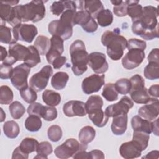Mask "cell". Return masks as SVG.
<instances>
[{
    "label": "cell",
    "instance_id": "10",
    "mask_svg": "<svg viewBox=\"0 0 159 159\" xmlns=\"http://www.w3.org/2000/svg\"><path fill=\"white\" fill-rule=\"evenodd\" d=\"M134 106V102L127 96H123L120 100L114 104L108 106L105 110V114L109 117L118 115L127 114L129 110Z\"/></svg>",
    "mask_w": 159,
    "mask_h": 159
},
{
    "label": "cell",
    "instance_id": "31",
    "mask_svg": "<svg viewBox=\"0 0 159 159\" xmlns=\"http://www.w3.org/2000/svg\"><path fill=\"white\" fill-rule=\"evenodd\" d=\"M3 131L5 135L10 139L16 138L20 132L18 124L14 120H8L3 125Z\"/></svg>",
    "mask_w": 159,
    "mask_h": 159
},
{
    "label": "cell",
    "instance_id": "20",
    "mask_svg": "<svg viewBox=\"0 0 159 159\" xmlns=\"http://www.w3.org/2000/svg\"><path fill=\"white\" fill-rule=\"evenodd\" d=\"M30 50L27 47L19 43L11 44L9 47V55L17 61H24L28 57Z\"/></svg>",
    "mask_w": 159,
    "mask_h": 159
},
{
    "label": "cell",
    "instance_id": "23",
    "mask_svg": "<svg viewBox=\"0 0 159 159\" xmlns=\"http://www.w3.org/2000/svg\"><path fill=\"white\" fill-rule=\"evenodd\" d=\"M88 114L89 119L96 126L98 127H102L105 126L108 122L109 117L106 116L102 108L93 110Z\"/></svg>",
    "mask_w": 159,
    "mask_h": 159
},
{
    "label": "cell",
    "instance_id": "39",
    "mask_svg": "<svg viewBox=\"0 0 159 159\" xmlns=\"http://www.w3.org/2000/svg\"><path fill=\"white\" fill-rule=\"evenodd\" d=\"M102 96L107 101L112 102L118 99V93L116 91L114 84L112 83H107L104 85L102 92Z\"/></svg>",
    "mask_w": 159,
    "mask_h": 159
},
{
    "label": "cell",
    "instance_id": "21",
    "mask_svg": "<svg viewBox=\"0 0 159 159\" xmlns=\"http://www.w3.org/2000/svg\"><path fill=\"white\" fill-rule=\"evenodd\" d=\"M131 125L134 131H141L148 134L152 132V122L143 119L139 115L135 116L132 118Z\"/></svg>",
    "mask_w": 159,
    "mask_h": 159
},
{
    "label": "cell",
    "instance_id": "64",
    "mask_svg": "<svg viewBox=\"0 0 159 159\" xmlns=\"http://www.w3.org/2000/svg\"><path fill=\"white\" fill-rule=\"evenodd\" d=\"M4 2L11 6L16 5L17 3H19V1H4Z\"/></svg>",
    "mask_w": 159,
    "mask_h": 159
},
{
    "label": "cell",
    "instance_id": "57",
    "mask_svg": "<svg viewBox=\"0 0 159 159\" xmlns=\"http://www.w3.org/2000/svg\"><path fill=\"white\" fill-rule=\"evenodd\" d=\"M89 158L91 159H96V158H104V154L103 152L99 150H93L88 152Z\"/></svg>",
    "mask_w": 159,
    "mask_h": 159
},
{
    "label": "cell",
    "instance_id": "40",
    "mask_svg": "<svg viewBox=\"0 0 159 159\" xmlns=\"http://www.w3.org/2000/svg\"><path fill=\"white\" fill-rule=\"evenodd\" d=\"M103 103L104 102L102 99L101 98V96L98 95L90 96L85 103L87 113L93 110L102 108Z\"/></svg>",
    "mask_w": 159,
    "mask_h": 159
},
{
    "label": "cell",
    "instance_id": "33",
    "mask_svg": "<svg viewBox=\"0 0 159 159\" xmlns=\"http://www.w3.org/2000/svg\"><path fill=\"white\" fill-rule=\"evenodd\" d=\"M150 134L141 131H134L132 140H134L142 151L145 150L148 145Z\"/></svg>",
    "mask_w": 159,
    "mask_h": 159
},
{
    "label": "cell",
    "instance_id": "18",
    "mask_svg": "<svg viewBox=\"0 0 159 159\" xmlns=\"http://www.w3.org/2000/svg\"><path fill=\"white\" fill-rule=\"evenodd\" d=\"M141 152L139 146L134 140L123 143L119 148L121 157L125 159L139 158L141 155Z\"/></svg>",
    "mask_w": 159,
    "mask_h": 159
},
{
    "label": "cell",
    "instance_id": "9",
    "mask_svg": "<svg viewBox=\"0 0 159 159\" xmlns=\"http://www.w3.org/2000/svg\"><path fill=\"white\" fill-rule=\"evenodd\" d=\"M30 72V68L25 63L14 68L12 76L10 78L13 86L19 91L27 86V78Z\"/></svg>",
    "mask_w": 159,
    "mask_h": 159
},
{
    "label": "cell",
    "instance_id": "35",
    "mask_svg": "<svg viewBox=\"0 0 159 159\" xmlns=\"http://www.w3.org/2000/svg\"><path fill=\"white\" fill-rule=\"evenodd\" d=\"M28 48L30 50V53L24 61L30 68H32L41 62L40 53L37 48L33 45H29L28 46Z\"/></svg>",
    "mask_w": 159,
    "mask_h": 159
},
{
    "label": "cell",
    "instance_id": "62",
    "mask_svg": "<svg viewBox=\"0 0 159 159\" xmlns=\"http://www.w3.org/2000/svg\"><path fill=\"white\" fill-rule=\"evenodd\" d=\"M7 52L6 51V48H4L2 46H1V61H3L6 58V57L7 56Z\"/></svg>",
    "mask_w": 159,
    "mask_h": 159
},
{
    "label": "cell",
    "instance_id": "17",
    "mask_svg": "<svg viewBox=\"0 0 159 159\" xmlns=\"http://www.w3.org/2000/svg\"><path fill=\"white\" fill-rule=\"evenodd\" d=\"M0 18L1 21L7 22L13 27L21 24L16 17L14 7L6 3L4 1L0 2Z\"/></svg>",
    "mask_w": 159,
    "mask_h": 159
},
{
    "label": "cell",
    "instance_id": "53",
    "mask_svg": "<svg viewBox=\"0 0 159 159\" xmlns=\"http://www.w3.org/2000/svg\"><path fill=\"white\" fill-rule=\"evenodd\" d=\"M98 27V25L96 23V22L95 21L94 19L92 18L90 21L84 26L82 27V28L83 29V30L88 33H93L94 32L97 30Z\"/></svg>",
    "mask_w": 159,
    "mask_h": 159
},
{
    "label": "cell",
    "instance_id": "45",
    "mask_svg": "<svg viewBox=\"0 0 159 159\" xmlns=\"http://www.w3.org/2000/svg\"><path fill=\"white\" fill-rule=\"evenodd\" d=\"M93 17L85 10L81 9L76 11L74 17V24L80 25L81 27L86 25Z\"/></svg>",
    "mask_w": 159,
    "mask_h": 159
},
{
    "label": "cell",
    "instance_id": "50",
    "mask_svg": "<svg viewBox=\"0 0 159 159\" xmlns=\"http://www.w3.org/2000/svg\"><path fill=\"white\" fill-rule=\"evenodd\" d=\"M131 84L130 91L145 87V80L138 74L134 75L129 80Z\"/></svg>",
    "mask_w": 159,
    "mask_h": 159
},
{
    "label": "cell",
    "instance_id": "22",
    "mask_svg": "<svg viewBox=\"0 0 159 159\" xmlns=\"http://www.w3.org/2000/svg\"><path fill=\"white\" fill-rule=\"evenodd\" d=\"M68 9H77L76 1H55L50 6V11L53 15L59 16Z\"/></svg>",
    "mask_w": 159,
    "mask_h": 159
},
{
    "label": "cell",
    "instance_id": "6",
    "mask_svg": "<svg viewBox=\"0 0 159 159\" xmlns=\"http://www.w3.org/2000/svg\"><path fill=\"white\" fill-rule=\"evenodd\" d=\"M88 145L80 143L75 139L70 138L67 139L61 145H58L55 149V156L61 159H66L73 156L77 152L81 150H86Z\"/></svg>",
    "mask_w": 159,
    "mask_h": 159
},
{
    "label": "cell",
    "instance_id": "46",
    "mask_svg": "<svg viewBox=\"0 0 159 159\" xmlns=\"http://www.w3.org/2000/svg\"><path fill=\"white\" fill-rule=\"evenodd\" d=\"M114 86L118 93L120 94H127L130 93L131 89L130 82L127 78H120L115 83Z\"/></svg>",
    "mask_w": 159,
    "mask_h": 159
},
{
    "label": "cell",
    "instance_id": "32",
    "mask_svg": "<svg viewBox=\"0 0 159 159\" xmlns=\"http://www.w3.org/2000/svg\"><path fill=\"white\" fill-rule=\"evenodd\" d=\"M39 143V142L34 138L25 137L22 140L19 147L23 152L29 155L32 152H36Z\"/></svg>",
    "mask_w": 159,
    "mask_h": 159
},
{
    "label": "cell",
    "instance_id": "13",
    "mask_svg": "<svg viewBox=\"0 0 159 159\" xmlns=\"http://www.w3.org/2000/svg\"><path fill=\"white\" fill-rule=\"evenodd\" d=\"M88 64L92 70L98 74L104 73L109 68L106 55L99 52H94L89 54Z\"/></svg>",
    "mask_w": 159,
    "mask_h": 159
},
{
    "label": "cell",
    "instance_id": "30",
    "mask_svg": "<svg viewBox=\"0 0 159 159\" xmlns=\"http://www.w3.org/2000/svg\"><path fill=\"white\" fill-rule=\"evenodd\" d=\"M40 55H45L48 52L50 47V39L44 35H39L34 42V45Z\"/></svg>",
    "mask_w": 159,
    "mask_h": 159
},
{
    "label": "cell",
    "instance_id": "8",
    "mask_svg": "<svg viewBox=\"0 0 159 159\" xmlns=\"http://www.w3.org/2000/svg\"><path fill=\"white\" fill-rule=\"evenodd\" d=\"M14 39L17 42L20 40L31 43L37 35L38 30L35 25L28 24H19L12 29Z\"/></svg>",
    "mask_w": 159,
    "mask_h": 159
},
{
    "label": "cell",
    "instance_id": "12",
    "mask_svg": "<svg viewBox=\"0 0 159 159\" xmlns=\"http://www.w3.org/2000/svg\"><path fill=\"white\" fill-rule=\"evenodd\" d=\"M104 75L93 74L84 78L81 83L83 93L86 94H91L99 91L104 84Z\"/></svg>",
    "mask_w": 159,
    "mask_h": 159
},
{
    "label": "cell",
    "instance_id": "19",
    "mask_svg": "<svg viewBox=\"0 0 159 159\" xmlns=\"http://www.w3.org/2000/svg\"><path fill=\"white\" fill-rule=\"evenodd\" d=\"M127 114L118 115L113 117L111 127L112 133L116 135H123L127 130Z\"/></svg>",
    "mask_w": 159,
    "mask_h": 159
},
{
    "label": "cell",
    "instance_id": "56",
    "mask_svg": "<svg viewBox=\"0 0 159 159\" xmlns=\"http://www.w3.org/2000/svg\"><path fill=\"white\" fill-rule=\"evenodd\" d=\"M29 158V155L23 152L19 148V147H17L15 148V150L13 151L12 158L16 159V158H24L27 159Z\"/></svg>",
    "mask_w": 159,
    "mask_h": 159
},
{
    "label": "cell",
    "instance_id": "59",
    "mask_svg": "<svg viewBox=\"0 0 159 159\" xmlns=\"http://www.w3.org/2000/svg\"><path fill=\"white\" fill-rule=\"evenodd\" d=\"M73 158H89V153L86 152V150H81L76 153H75L73 156Z\"/></svg>",
    "mask_w": 159,
    "mask_h": 159
},
{
    "label": "cell",
    "instance_id": "15",
    "mask_svg": "<svg viewBox=\"0 0 159 159\" xmlns=\"http://www.w3.org/2000/svg\"><path fill=\"white\" fill-rule=\"evenodd\" d=\"M63 112L67 117H83L87 114L85 103L76 100H71L66 102L63 106Z\"/></svg>",
    "mask_w": 159,
    "mask_h": 159
},
{
    "label": "cell",
    "instance_id": "54",
    "mask_svg": "<svg viewBox=\"0 0 159 159\" xmlns=\"http://www.w3.org/2000/svg\"><path fill=\"white\" fill-rule=\"evenodd\" d=\"M159 50L158 48H153L149 53L147 60L148 62L159 63Z\"/></svg>",
    "mask_w": 159,
    "mask_h": 159
},
{
    "label": "cell",
    "instance_id": "61",
    "mask_svg": "<svg viewBox=\"0 0 159 159\" xmlns=\"http://www.w3.org/2000/svg\"><path fill=\"white\" fill-rule=\"evenodd\" d=\"M158 119H156V120L154 122H152L153 123V129L152 132L155 134L157 136L158 135Z\"/></svg>",
    "mask_w": 159,
    "mask_h": 159
},
{
    "label": "cell",
    "instance_id": "55",
    "mask_svg": "<svg viewBox=\"0 0 159 159\" xmlns=\"http://www.w3.org/2000/svg\"><path fill=\"white\" fill-rule=\"evenodd\" d=\"M66 58L65 56H59L56 58L52 62V65L55 69H60L66 63Z\"/></svg>",
    "mask_w": 159,
    "mask_h": 159
},
{
    "label": "cell",
    "instance_id": "47",
    "mask_svg": "<svg viewBox=\"0 0 159 159\" xmlns=\"http://www.w3.org/2000/svg\"><path fill=\"white\" fill-rule=\"evenodd\" d=\"M47 135L50 140L53 142L59 141L63 135L61 128L58 125H51L47 130Z\"/></svg>",
    "mask_w": 159,
    "mask_h": 159
},
{
    "label": "cell",
    "instance_id": "3",
    "mask_svg": "<svg viewBox=\"0 0 159 159\" xmlns=\"http://www.w3.org/2000/svg\"><path fill=\"white\" fill-rule=\"evenodd\" d=\"M147 47L145 41L132 38L127 41L128 52L122 60L123 67L127 70H132L138 67L143 61L145 54L144 50Z\"/></svg>",
    "mask_w": 159,
    "mask_h": 159
},
{
    "label": "cell",
    "instance_id": "43",
    "mask_svg": "<svg viewBox=\"0 0 159 159\" xmlns=\"http://www.w3.org/2000/svg\"><path fill=\"white\" fill-rule=\"evenodd\" d=\"M20 95L27 103L32 104L37 99V92L30 86H26L20 90Z\"/></svg>",
    "mask_w": 159,
    "mask_h": 159
},
{
    "label": "cell",
    "instance_id": "63",
    "mask_svg": "<svg viewBox=\"0 0 159 159\" xmlns=\"http://www.w3.org/2000/svg\"><path fill=\"white\" fill-rule=\"evenodd\" d=\"M0 109H1V112L0 122H2L4 120L5 118H6V114L4 112V111H3V110H2V108H1Z\"/></svg>",
    "mask_w": 159,
    "mask_h": 159
},
{
    "label": "cell",
    "instance_id": "38",
    "mask_svg": "<svg viewBox=\"0 0 159 159\" xmlns=\"http://www.w3.org/2000/svg\"><path fill=\"white\" fill-rule=\"evenodd\" d=\"M0 42L6 44H12L16 43L14 39L12 29L4 25L0 26Z\"/></svg>",
    "mask_w": 159,
    "mask_h": 159
},
{
    "label": "cell",
    "instance_id": "14",
    "mask_svg": "<svg viewBox=\"0 0 159 159\" xmlns=\"http://www.w3.org/2000/svg\"><path fill=\"white\" fill-rule=\"evenodd\" d=\"M138 114L142 118L150 121L156 119L159 114V101L158 98H151L147 103L140 107Z\"/></svg>",
    "mask_w": 159,
    "mask_h": 159
},
{
    "label": "cell",
    "instance_id": "11",
    "mask_svg": "<svg viewBox=\"0 0 159 159\" xmlns=\"http://www.w3.org/2000/svg\"><path fill=\"white\" fill-rule=\"evenodd\" d=\"M48 30L52 36H58L63 40H66L72 36L73 26L60 19L54 20L48 24Z\"/></svg>",
    "mask_w": 159,
    "mask_h": 159
},
{
    "label": "cell",
    "instance_id": "7",
    "mask_svg": "<svg viewBox=\"0 0 159 159\" xmlns=\"http://www.w3.org/2000/svg\"><path fill=\"white\" fill-rule=\"evenodd\" d=\"M53 75V69L50 65L44 66L40 71L34 74L29 80L30 86L36 92L43 90L47 86L50 77Z\"/></svg>",
    "mask_w": 159,
    "mask_h": 159
},
{
    "label": "cell",
    "instance_id": "25",
    "mask_svg": "<svg viewBox=\"0 0 159 159\" xmlns=\"http://www.w3.org/2000/svg\"><path fill=\"white\" fill-rule=\"evenodd\" d=\"M68 80L69 75L67 73L59 71L52 76L51 79V84L55 89L61 90L66 86Z\"/></svg>",
    "mask_w": 159,
    "mask_h": 159
},
{
    "label": "cell",
    "instance_id": "41",
    "mask_svg": "<svg viewBox=\"0 0 159 159\" xmlns=\"http://www.w3.org/2000/svg\"><path fill=\"white\" fill-rule=\"evenodd\" d=\"M9 109L12 117L14 119H19L24 116L25 112V107L21 102L17 101L12 102L9 106Z\"/></svg>",
    "mask_w": 159,
    "mask_h": 159
},
{
    "label": "cell",
    "instance_id": "16",
    "mask_svg": "<svg viewBox=\"0 0 159 159\" xmlns=\"http://www.w3.org/2000/svg\"><path fill=\"white\" fill-rule=\"evenodd\" d=\"M63 40L58 36H52L50 39V47L46 54V58L49 64L63 53L64 50Z\"/></svg>",
    "mask_w": 159,
    "mask_h": 159
},
{
    "label": "cell",
    "instance_id": "1",
    "mask_svg": "<svg viewBox=\"0 0 159 159\" xmlns=\"http://www.w3.org/2000/svg\"><path fill=\"white\" fill-rule=\"evenodd\" d=\"M158 9L152 6L143 7L140 19L132 22V32L144 40H150L159 37Z\"/></svg>",
    "mask_w": 159,
    "mask_h": 159
},
{
    "label": "cell",
    "instance_id": "36",
    "mask_svg": "<svg viewBox=\"0 0 159 159\" xmlns=\"http://www.w3.org/2000/svg\"><path fill=\"white\" fill-rule=\"evenodd\" d=\"M145 77L150 80H157L159 78V63L148 62L143 71Z\"/></svg>",
    "mask_w": 159,
    "mask_h": 159
},
{
    "label": "cell",
    "instance_id": "58",
    "mask_svg": "<svg viewBox=\"0 0 159 159\" xmlns=\"http://www.w3.org/2000/svg\"><path fill=\"white\" fill-rule=\"evenodd\" d=\"M158 89H159V85L158 84H153L151 86L149 89H148V93L149 95L153 96V98H158Z\"/></svg>",
    "mask_w": 159,
    "mask_h": 159
},
{
    "label": "cell",
    "instance_id": "24",
    "mask_svg": "<svg viewBox=\"0 0 159 159\" xmlns=\"http://www.w3.org/2000/svg\"><path fill=\"white\" fill-rule=\"evenodd\" d=\"M127 3V14L132 19V22L139 20L142 15L143 7L139 1H126Z\"/></svg>",
    "mask_w": 159,
    "mask_h": 159
},
{
    "label": "cell",
    "instance_id": "27",
    "mask_svg": "<svg viewBox=\"0 0 159 159\" xmlns=\"http://www.w3.org/2000/svg\"><path fill=\"white\" fill-rule=\"evenodd\" d=\"M84 8L93 19H96L98 14L104 9V6L101 1H84Z\"/></svg>",
    "mask_w": 159,
    "mask_h": 159
},
{
    "label": "cell",
    "instance_id": "44",
    "mask_svg": "<svg viewBox=\"0 0 159 159\" xmlns=\"http://www.w3.org/2000/svg\"><path fill=\"white\" fill-rule=\"evenodd\" d=\"M111 2L114 5L113 12L116 16L124 17L127 15V3L126 1H111Z\"/></svg>",
    "mask_w": 159,
    "mask_h": 159
},
{
    "label": "cell",
    "instance_id": "34",
    "mask_svg": "<svg viewBox=\"0 0 159 159\" xmlns=\"http://www.w3.org/2000/svg\"><path fill=\"white\" fill-rule=\"evenodd\" d=\"M42 125L40 117L35 115H29L25 121V129L32 132L39 131L42 127Z\"/></svg>",
    "mask_w": 159,
    "mask_h": 159
},
{
    "label": "cell",
    "instance_id": "4",
    "mask_svg": "<svg viewBox=\"0 0 159 159\" xmlns=\"http://www.w3.org/2000/svg\"><path fill=\"white\" fill-rule=\"evenodd\" d=\"M16 15L22 22H37L45 16V7L42 1H32L30 2L14 6Z\"/></svg>",
    "mask_w": 159,
    "mask_h": 159
},
{
    "label": "cell",
    "instance_id": "49",
    "mask_svg": "<svg viewBox=\"0 0 159 159\" xmlns=\"http://www.w3.org/2000/svg\"><path fill=\"white\" fill-rule=\"evenodd\" d=\"M53 152V147L51 143L47 141L42 142L39 143L36 150L37 154L42 155L48 158V155L51 154Z\"/></svg>",
    "mask_w": 159,
    "mask_h": 159
},
{
    "label": "cell",
    "instance_id": "42",
    "mask_svg": "<svg viewBox=\"0 0 159 159\" xmlns=\"http://www.w3.org/2000/svg\"><path fill=\"white\" fill-rule=\"evenodd\" d=\"M14 94L12 89L6 85L0 87V104H9L13 100Z\"/></svg>",
    "mask_w": 159,
    "mask_h": 159
},
{
    "label": "cell",
    "instance_id": "2",
    "mask_svg": "<svg viewBox=\"0 0 159 159\" xmlns=\"http://www.w3.org/2000/svg\"><path fill=\"white\" fill-rule=\"evenodd\" d=\"M120 33V29L116 28L112 31L104 32L101 37L102 44L107 47V54L111 60L114 61H117L122 58L127 45L126 38Z\"/></svg>",
    "mask_w": 159,
    "mask_h": 159
},
{
    "label": "cell",
    "instance_id": "28",
    "mask_svg": "<svg viewBox=\"0 0 159 159\" xmlns=\"http://www.w3.org/2000/svg\"><path fill=\"white\" fill-rule=\"evenodd\" d=\"M42 100L48 106L55 107L60 103L61 96L55 91L46 89L42 93Z\"/></svg>",
    "mask_w": 159,
    "mask_h": 159
},
{
    "label": "cell",
    "instance_id": "29",
    "mask_svg": "<svg viewBox=\"0 0 159 159\" xmlns=\"http://www.w3.org/2000/svg\"><path fill=\"white\" fill-rule=\"evenodd\" d=\"M95 136L96 130L94 129L91 126L86 125L80 130L78 138L81 143L88 145L94 139Z\"/></svg>",
    "mask_w": 159,
    "mask_h": 159
},
{
    "label": "cell",
    "instance_id": "26",
    "mask_svg": "<svg viewBox=\"0 0 159 159\" xmlns=\"http://www.w3.org/2000/svg\"><path fill=\"white\" fill-rule=\"evenodd\" d=\"M131 99L137 104H146L150 99L148 89L145 88H142L130 91Z\"/></svg>",
    "mask_w": 159,
    "mask_h": 159
},
{
    "label": "cell",
    "instance_id": "48",
    "mask_svg": "<svg viewBox=\"0 0 159 159\" xmlns=\"http://www.w3.org/2000/svg\"><path fill=\"white\" fill-rule=\"evenodd\" d=\"M45 106L39 102H33L28 106L27 111L29 115H35L40 117H42Z\"/></svg>",
    "mask_w": 159,
    "mask_h": 159
},
{
    "label": "cell",
    "instance_id": "5",
    "mask_svg": "<svg viewBox=\"0 0 159 159\" xmlns=\"http://www.w3.org/2000/svg\"><path fill=\"white\" fill-rule=\"evenodd\" d=\"M70 53L73 73L76 76L83 75L88 69L89 55L84 43L79 39L74 41L70 45Z\"/></svg>",
    "mask_w": 159,
    "mask_h": 159
},
{
    "label": "cell",
    "instance_id": "51",
    "mask_svg": "<svg viewBox=\"0 0 159 159\" xmlns=\"http://www.w3.org/2000/svg\"><path fill=\"white\" fill-rule=\"evenodd\" d=\"M57 110L55 107L45 106L42 117L47 121H53L57 118Z\"/></svg>",
    "mask_w": 159,
    "mask_h": 159
},
{
    "label": "cell",
    "instance_id": "52",
    "mask_svg": "<svg viewBox=\"0 0 159 159\" xmlns=\"http://www.w3.org/2000/svg\"><path fill=\"white\" fill-rule=\"evenodd\" d=\"M14 68L12 65H6L4 63L1 64L0 68V78L1 79H9L11 78Z\"/></svg>",
    "mask_w": 159,
    "mask_h": 159
},
{
    "label": "cell",
    "instance_id": "60",
    "mask_svg": "<svg viewBox=\"0 0 159 159\" xmlns=\"http://www.w3.org/2000/svg\"><path fill=\"white\" fill-rule=\"evenodd\" d=\"M158 154L159 152L158 150H153L148 152L142 158H158Z\"/></svg>",
    "mask_w": 159,
    "mask_h": 159
},
{
    "label": "cell",
    "instance_id": "37",
    "mask_svg": "<svg viewBox=\"0 0 159 159\" xmlns=\"http://www.w3.org/2000/svg\"><path fill=\"white\" fill-rule=\"evenodd\" d=\"M98 24L101 27H107L110 25L113 22V14L112 12L108 9L102 10L96 16Z\"/></svg>",
    "mask_w": 159,
    "mask_h": 159
}]
</instances>
